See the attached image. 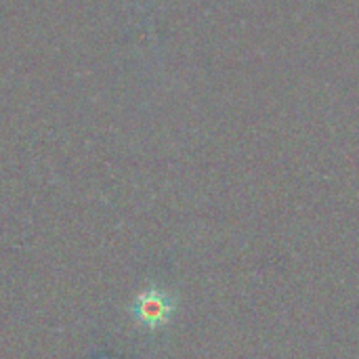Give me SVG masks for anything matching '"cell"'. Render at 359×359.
I'll return each mask as SVG.
<instances>
[{"label":"cell","instance_id":"6da1fadb","mask_svg":"<svg viewBox=\"0 0 359 359\" xmlns=\"http://www.w3.org/2000/svg\"><path fill=\"white\" fill-rule=\"evenodd\" d=\"M172 311H175L172 297L160 288H147L139 292L133 303L135 322L147 330H158L166 326L172 318Z\"/></svg>","mask_w":359,"mask_h":359}]
</instances>
